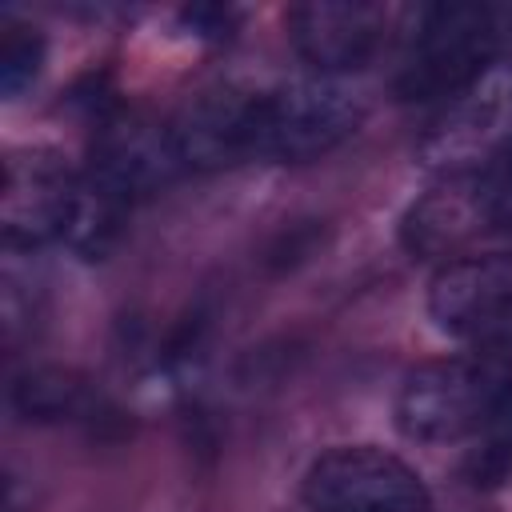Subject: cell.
<instances>
[{
  "label": "cell",
  "mask_w": 512,
  "mask_h": 512,
  "mask_svg": "<svg viewBox=\"0 0 512 512\" xmlns=\"http://www.w3.org/2000/svg\"><path fill=\"white\" fill-rule=\"evenodd\" d=\"M460 176L480 236H512V140L472 172Z\"/></svg>",
  "instance_id": "11"
},
{
  "label": "cell",
  "mask_w": 512,
  "mask_h": 512,
  "mask_svg": "<svg viewBox=\"0 0 512 512\" xmlns=\"http://www.w3.org/2000/svg\"><path fill=\"white\" fill-rule=\"evenodd\" d=\"M428 316L444 336L512 360V252L440 264L428 284Z\"/></svg>",
  "instance_id": "6"
},
{
  "label": "cell",
  "mask_w": 512,
  "mask_h": 512,
  "mask_svg": "<svg viewBox=\"0 0 512 512\" xmlns=\"http://www.w3.org/2000/svg\"><path fill=\"white\" fill-rule=\"evenodd\" d=\"M364 120V100L344 80L296 76L252 88L248 100V160L308 164L340 148Z\"/></svg>",
  "instance_id": "3"
},
{
  "label": "cell",
  "mask_w": 512,
  "mask_h": 512,
  "mask_svg": "<svg viewBox=\"0 0 512 512\" xmlns=\"http://www.w3.org/2000/svg\"><path fill=\"white\" fill-rule=\"evenodd\" d=\"M512 44V12L492 4H420L408 20L392 92L400 104H456Z\"/></svg>",
  "instance_id": "2"
},
{
  "label": "cell",
  "mask_w": 512,
  "mask_h": 512,
  "mask_svg": "<svg viewBox=\"0 0 512 512\" xmlns=\"http://www.w3.org/2000/svg\"><path fill=\"white\" fill-rule=\"evenodd\" d=\"M88 204V176L68 168L56 152L24 148L4 156L0 232L8 248H72Z\"/></svg>",
  "instance_id": "4"
},
{
  "label": "cell",
  "mask_w": 512,
  "mask_h": 512,
  "mask_svg": "<svg viewBox=\"0 0 512 512\" xmlns=\"http://www.w3.org/2000/svg\"><path fill=\"white\" fill-rule=\"evenodd\" d=\"M300 496L308 512H432L420 472L376 444L320 452L300 480Z\"/></svg>",
  "instance_id": "5"
},
{
  "label": "cell",
  "mask_w": 512,
  "mask_h": 512,
  "mask_svg": "<svg viewBox=\"0 0 512 512\" xmlns=\"http://www.w3.org/2000/svg\"><path fill=\"white\" fill-rule=\"evenodd\" d=\"M8 408L32 424H64V420H92L100 396L80 372L40 364V368H24L8 384Z\"/></svg>",
  "instance_id": "10"
},
{
  "label": "cell",
  "mask_w": 512,
  "mask_h": 512,
  "mask_svg": "<svg viewBox=\"0 0 512 512\" xmlns=\"http://www.w3.org/2000/svg\"><path fill=\"white\" fill-rule=\"evenodd\" d=\"M44 68V36L28 24H4L0 44V92L4 100H16Z\"/></svg>",
  "instance_id": "12"
},
{
  "label": "cell",
  "mask_w": 512,
  "mask_h": 512,
  "mask_svg": "<svg viewBox=\"0 0 512 512\" xmlns=\"http://www.w3.org/2000/svg\"><path fill=\"white\" fill-rule=\"evenodd\" d=\"M240 12L228 8V4H188L180 8V24L188 28V36H200V40H224L232 36Z\"/></svg>",
  "instance_id": "13"
},
{
  "label": "cell",
  "mask_w": 512,
  "mask_h": 512,
  "mask_svg": "<svg viewBox=\"0 0 512 512\" xmlns=\"http://www.w3.org/2000/svg\"><path fill=\"white\" fill-rule=\"evenodd\" d=\"M396 428L412 444L464 448L472 488L512 484V360L456 352L416 364L396 392Z\"/></svg>",
  "instance_id": "1"
},
{
  "label": "cell",
  "mask_w": 512,
  "mask_h": 512,
  "mask_svg": "<svg viewBox=\"0 0 512 512\" xmlns=\"http://www.w3.org/2000/svg\"><path fill=\"white\" fill-rule=\"evenodd\" d=\"M388 8L376 0H304L284 12L288 44L316 76H348L368 68L388 40Z\"/></svg>",
  "instance_id": "8"
},
{
  "label": "cell",
  "mask_w": 512,
  "mask_h": 512,
  "mask_svg": "<svg viewBox=\"0 0 512 512\" xmlns=\"http://www.w3.org/2000/svg\"><path fill=\"white\" fill-rule=\"evenodd\" d=\"M84 172L92 184H100L108 196L132 208L136 200L164 192L188 168L168 124H156L136 112H108L92 132Z\"/></svg>",
  "instance_id": "7"
},
{
  "label": "cell",
  "mask_w": 512,
  "mask_h": 512,
  "mask_svg": "<svg viewBox=\"0 0 512 512\" xmlns=\"http://www.w3.org/2000/svg\"><path fill=\"white\" fill-rule=\"evenodd\" d=\"M248 100H252V88L216 84L196 92L176 112L168 128L188 172L248 164Z\"/></svg>",
  "instance_id": "9"
}]
</instances>
